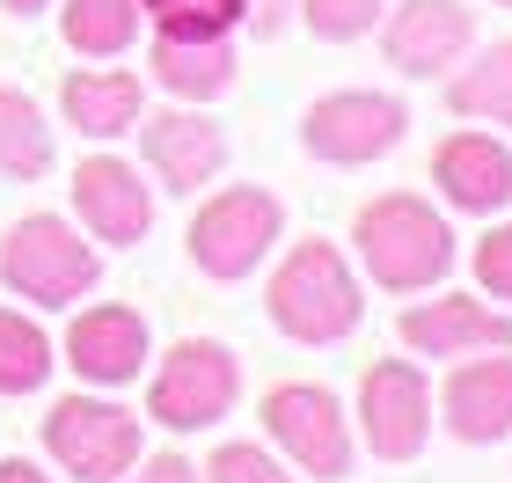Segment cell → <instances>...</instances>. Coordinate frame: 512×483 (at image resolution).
Masks as SVG:
<instances>
[{
	"label": "cell",
	"instance_id": "cell-1",
	"mask_svg": "<svg viewBox=\"0 0 512 483\" xmlns=\"http://www.w3.org/2000/svg\"><path fill=\"white\" fill-rule=\"evenodd\" d=\"M352 242H359L366 271H374V286H388V293H425L432 279H447V264H454L447 220L410 191L366 198L359 220H352Z\"/></svg>",
	"mask_w": 512,
	"mask_h": 483
},
{
	"label": "cell",
	"instance_id": "cell-2",
	"mask_svg": "<svg viewBox=\"0 0 512 483\" xmlns=\"http://www.w3.org/2000/svg\"><path fill=\"white\" fill-rule=\"evenodd\" d=\"M264 308L293 344H337V337H352L359 315H366L359 279H352V264H344L337 242H293L286 264L271 271Z\"/></svg>",
	"mask_w": 512,
	"mask_h": 483
},
{
	"label": "cell",
	"instance_id": "cell-3",
	"mask_svg": "<svg viewBox=\"0 0 512 483\" xmlns=\"http://www.w3.org/2000/svg\"><path fill=\"white\" fill-rule=\"evenodd\" d=\"M0 279H8V293H22V301H37V308H66V301H81V293H96L103 257H96V242H81L59 213H30V220H15L8 235H0Z\"/></svg>",
	"mask_w": 512,
	"mask_h": 483
},
{
	"label": "cell",
	"instance_id": "cell-4",
	"mask_svg": "<svg viewBox=\"0 0 512 483\" xmlns=\"http://www.w3.org/2000/svg\"><path fill=\"white\" fill-rule=\"evenodd\" d=\"M278 227H286V205H278L271 191H256V183H227V191L205 198L198 220H191V264L205 271V279L235 286V279H249V271L271 257Z\"/></svg>",
	"mask_w": 512,
	"mask_h": 483
},
{
	"label": "cell",
	"instance_id": "cell-5",
	"mask_svg": "<svg viewBox=\"0 0 512 483\" xmlns=\"http://www.w3.org/2000/svg\"><path fill=\"white\" fill-rule=\"evenodd\" d=\"M242 396V359L213 337H183L169 344V359L154 366L147 388V418H161L169 432H205L213 418H227Z\"/></svg>",
	"mask_w": 512,
	"mask_h": 483
},
{
	"label": "cell",
	"instance_id": "cell-6",
	"mask_svg": "<svg viewBox=\"0 0 512 483\" xmlns=\"http://www.w3.org/2000/svg\"><path fill=\"white\" fill-rule=\"evenodd\" d=\"M44 447L81 483H118L139 462V418L110 396H59L44 410Z\"/></svg>",
	"mask_w": 512,
	"mask_h": 483
},
{
	"label": "cell",
	"instance_id": "cell-7",
	"mask_svg": "<svg viewBox=\"0 0 512 483\" xmlns=\"http://www.w3.org/2000/svg\"><path fill=\"white\" fill-rule=\"evenodd\" d=\"M410 110L381 96V88H344V96H322L308 118H300V147L315 161H337V169H359V161H381L388 147H403Z\"/></svg>",
	"mask_w": 512,
	"mask_h": 483
},
{
	"label": "cell",
	"instance_id": "cell-8",
	"mask_svg": "<svg viewBox=\"0 0 512 483\" xmlns=\"http://www.w3.org/2000/svg\"><path fill=\"white\" fill-rule=\"evenodd\" d=\"M264 432L286 447V462H300L308 476L337 483L352 476V432H344V403L315 381H278L264 396Z\"/></svg>",
	"mask_w": 512,
	"mask_h": 483
},
{
	"label": "cell",
	"instance_id": "cell-9",
	"mask_svg": "<svg viewBox=\"0 0 512 483\" xmlns=\"http://www.w3.org/2000/svg\"><path fill=\"white\" fill-rule=\"evenodd\" d=\"M359 425H366V447H374L381 462H410V454L425 447V432H432V388H425V374H417L410 359L366 366Z\"/></svg>",
	"mask_w": 512,
	"mask_h": 483
},
{
	"label": "cell",
	"instance_id": "cell-10",
	"mask_svg": "<svg viewBox=\"0 0 512 483\" xmlns=\"http://www.w3.org/2000/svg\"><path fill=\"white\" fill-rule=\"evenodd\" d=\"M74 213H81V227H88L96 242L132 249V242H147V227H154V191L139 183L132 161L88 154L81 169H74Z\"/></svg>",
	"mask_w": 512,
	"mask_h": 483
},
{
	"label": "cell",
	"instance_id": "cell-11",
	"mask_svg": "<svg viewBox=\"0 0 512 483\" xmlns=\"http://www.w3.org/2000/svg\"><path fill=\"white\" fill-rule=\"evenodd\" d=\"M66 366H74L88 388L139 381V366H147V322H139V308H125V301L81 308L74 330H66Z\"/></svg>",
	"mask_w": 512,
	"mask_h": 483
},
{
	"label": "cell",
	"instance_id": "cell-12",
	"mask_svg": "<svg viewBox=\"0 0 512 483\" xmlns=\"http://www.w3.org/2000/svg\"><path fill=\"white\" fill-rule=\"evenodd\" d=\"M139 147H147V169L169 183V198H191L227 169V132L205 110H161L154 125H139Z\"/></svg>",
	"mask_w": 512,
	"mask_h": 483
},
{
	"label": "cell",
	"instance_id": "cell-13",
	"mask_svg": "<svg viewBox=\"0 0 512 483\" xmlns=\"http://www.w3.org/2000/svg\"><path fill=\"white\" fill-rule=\"evenodd\" d=\"M469 44H476V15L461 0H403L388 15V66H403L417 81L447 74Z\"/></svg>",
	"mask_w": 512,
	"mask_h": 483
},
{
	"label": "cell",
	"instance_id": "cell-14",
	"mask_svg": "<svg viewBox=\"0 0 512 483\" xmlns=\"http://www.w3.org/2000/svg\"><path fill=\"white\" fill-rule=\"evenodd\" d=\"M403 344L425 359H469V352H505L512 344V322L498 308L469 301V293H447V301H425L403 315Z\"/></svg>",
	"mask_w": 512,
	"mask_h": 483
},
{
	"label": "cell",
	"instance_id": "cell-15",
	"mask_svg": "<svg viewBox=\"0 0 512 483\" xmlns=\"http://www.w3.org/2000/svg\"><path fill=\"white\" fill-rule=\"evenodd\" d=\"M447 432L461 447H491L512 432V359H469L447 374Z\"/></svg>",
	"mask_w": 512,
	"mask_h": 483
},
{
	"label": "cell",
	"instance_id": "cell-16",
	"mask_svg": "<svg viewBox=\"0 0 512 483\" xmlns=\"http://www.w3.org/2000/svg\"><path fill=\"white\" fill-rule=\"evenodd\" d=\"M432 183L461 205V213H498L512 198V154L491 140V132H454V140L432 154Z\"/></svg>",
	"mask_w": 512,
	"mask_h": 483
},
{
	"label": "cell",
	"instance_id": "cell-17",
	"mask_svg": "<svg viewBox=\"0 0 512 483\" xmlns=\"http://www.w3.org/2000/svg\"><path fill=\"white\" fill-rule=\"evenodd\" d=\"M59 110H66L74 132H88V140H118V132L139 125V81L118 74V66H88V74H66Z\"/></svg>",
	"mask_w": 512,
	"mask_h": 483
},
{
	"label": "cell",
	"instance_id": "cell-18",
	"mask_svg": "<svg viewBox=\"0 0 512 483\" xmlns=\"http://www.w3.org/2000/svg\"><path fill=\"white\" fill-rule=\"evenodd\" d=\"M154 81L169 96H227L235 88V37H154Z\"/></svg>",
	"mask_w": 512,
	"mask_h": 483
},
{
	"label": "cell",
	"instance_id": "cell-19",
	"mask_svg": "<svg viewBox=\"0 0 512 483\" xmlns=\"http://www.w3.org/2000/svg\"><path fill=\"white\" fill-rule=\"evenodd\" d=\"M44 169H52V125H44V110L22 88H0V176L37 183Z\"/></svg>",
	"mask_w": 512,
	"mask_h": 483
},
{
	"label": "cell",
	"instance_id": "cell-20",
	"mask_svg": "<svg viewBox=\"0 0 512 483\" xmlns=\"http://www.w3.org/2000/svg\"><path fill=\"white\" fill-rule=\"evenodd\" d=\"M59 30L74 52L88 59H118L125 44L139 37V0H66L59 8Z\"/></svg>",
	"mask_w": 512,
	"mask_h": 483
},
{
	"label": "cell",
	"instance_id": "cell-21",
	"mask_svg": "<svg viewBox=\"0 0 512 483\" xmlns=\"http://www.w3.org/2000/svg\"><path fill=\"white\" fill-rule=\"evenodd\" d=\"M52 381V337L30 315L0 308V396H37Z\"/></svg>",
	"mask_w": 512,
	"mask_h": 483
},
{
	"label": "cell",
	"instance_id": "cell-22",
	"mask_svg": "<svg viewBox=\"0 0 512 483\" xmlns=\"http://www.w3.org/2000/svg\"><path fill=\"white\" fill-rule=\"evenodd\" d=\"M447 103L461 110V118H498V125H512V37L491 44V52H483L469 74L447 88Z\"/></svg>",
	"mask_w": 512,
	"mask_h": 483
},
{
	"label": "cell",
	"instance_id": "cell-23",
	"mask_svg": "<svg viewBox=\"0 0 512 483\" xmlns=\"http://www.w3.org/2000/svg\"><path fill=\"white\" fill-rule=\"evenodd\" d=\"M161 37H235L249 22V0H139Z\"/></svg>",
	"mask_w": 512,
	"mask_h": 483
},
{
	"label": "cell",
	"instance_id": "cell-24",
	"mask_svg": "<svg viewBox=\"0 0 512 483\" xmlns=\"http://www.w3.org/2000/svg\"><path fill=\"white\" fill-rule=\"evenodd\" d=\"M381 8H388V0H300V15H308V30H315L322 44L366 37V30L381 22Z\"/></svg>",
	"mask_w": 512,
	"mask_h": 483
},
{
	"label": "cell",
	"instance_id": "cell-25",
	"mask_svg": "<svg viewBox=\"0 0 512 483\" xmlns=\"http://www.w3.org/2000/svg\"><path fill=\"white\" fill-rule=\"evenodd\" d=\"M205 476H213V483H293L286 462H271L256 440H220L213 462H205Z\"/></svg>",
	"mask_w": 512,
	"mask_h": 483
},
{
	"label": "cell",
	"instance_id": "cell-26",
	"mask_svg": "<svg viewBox=\"0 0 512 483\" xmlns=\"http://www.w3.org/2000/svg\"><path fill=\"white\" fill-rule=\"evenodd\" d=\"M476 279L498 293V301H512V220L491 227V235L476 242Z\"/></svg>",
	"mask_w": 512,
	"mask_h": 483
},
{
	"label": "cell",
	"instance_id": "cell-27",
	"mask_svg": "<svg viewBox=\"0 0 512 483\" xmlns=\"http://www.w3.org/2000/svg\"><path fill=\"white\" fill-rule=\"evenodd\" d=\"M286 8H300V0H249V30L278 37V30H286Z\"/></svg>",
	"mask_w": 512,
	"mask_h": 483
},
{
	"label": "cell",
	"instance_id": "cell-28",
	"mask_svg": "<svg viewBox=\"0 0 512 483\" xmlns=\"http://www.w3.org/2000/svg\"><path fill=\"white\" fill-rule=\"evenodd\" d=\"M132 483H198V469L183 462V454H161V462H147V476H132Z\"/></svg>",
	"mask_w": 512,
	"mask_h": 483
},
{
	"label": "cell",
	"instance_id": "cell-29",
	"mask_svg": "<svg viewBox=\"0 0 512 483\" xmlns=\"http://www.w3.org/2000/svg\"><path fill=\"white\" fill-rule=\"evenodd\" d=\"M0 483H52V476L30 469V462H0Z\"/></svg>",
	"mask_w": 512,
	"mask_h": 483
},
{
	"label": "cell",
	"instance_id": "cell-30",
	"mask_svg": "<svg viewBox=\"0 0 512 483\" xmlns=\"http://www.w3.org/2000/svg\"><path fill=\"white\" fill-rule=\"evenodd\" d=\"M8 15H37V8H52V0H0Z\"/></svg>",
	"mask_w": 512,
	"mask_h": 483
},
{
	"label": "cell",
	"instance_id": "cell-31",
	"mask_svg": "<svg viewBox=\"0 0 512 483\" xmlns=\"http://www.w3.org/2000/svg\"><path fill=\"white\" fill-rule=\"evenodd\" d=\"M498 8H512V0H498Z\"/></svg>",
	"mask_w": 512,
	"mask_h": 483
}]
</instances>
